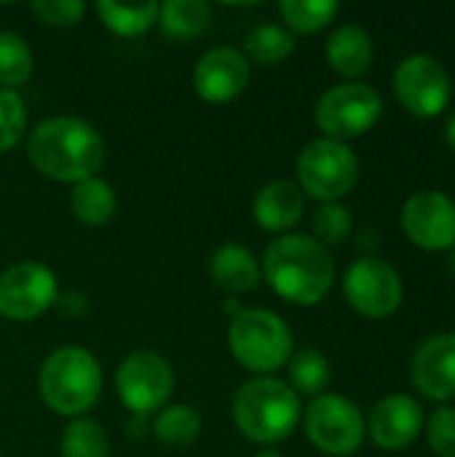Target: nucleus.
<instances>
[{
  "label": "nucleus",
  "instance_id": "obj_1",
  "mask_svg": "<svg viewBox=\"0 0 455 457\" xmlns=\"http://www.w3.org/2000/svg\"><path fill=\"white\" fill-rule=\"evenodd\" d=\"M107 155L102 134L83 118L56 115L40 120L27 137V158L54 182H83L97 177Z\"/></svg>",
  "mask_w": 455,
  "mask_h": 457
},
{
  "label": "nucleus",
  "instance_id": "obj_2",
  "mask_svg": "<svg viewBox=\"0 0 455 457\" xmlns=\"http://www.w3.org/2000/svg\"><path fill=\"white\" fill-rule=\"evenodd\" d=\"M263 278L292 305H316L333 289L335 262L311 236H279L263 254Z\"/></svg>",
  "mask_w": 455,
  "mask_h": 457
},
{
  "label": "nucleus",
  "instance_id": "obj_3",
  "mask_svg": "<svg viewBox=\"0 0 455 457\" xmlns=\"http://www.w3.org/2000/svg\"><path fill=\"white\" fill-rule=\"evenodd\" d=\"M300 415V396L276 378H252L233 396V423L257 445L284 442L298 428Z\"/></svg>",
  "mask_w": 455,
  "mask_h": 457
},
{
  "label": "nucleus",
  "instance_id": "obj_4",
  "mask_svg": "<svg viewBox=\"0 0 455 457\" xmlns=\"http://www.w3.org/2000/svg\"><path fill=\"white\" fill-rule=\"evenodd\" d=\"M38 394L43 404L62 418H83L102 394V367L86 348L54 351L38 372Z\"/></svg>",
  "mask_w": 455,
  "mask_h": 457
},
{
  "label": "nucleus",
  "instance_id": "obj_5",
  "mask_svg": "<svg viewBox=\"0 0 455 457\" xmlns=\"http://www.w3.org/2000/svg\"><path fill=\"white\" fill-rule=\"evenodd\" d=\"M228 348L233 359L255 372L268 375L282 370L292 356V332L282 316L265 308H241L231 316Z\"/></svg>",
  "mask_w": 455,
  "mask_h": 457
},
{
  "label": "nucleus",
  "instance_id": "obj_6",
  "mask_svg": "<svg viewBox=\"0 0 455 457\" xmlns=\"http://www.w3.org/2000/svg\"><path fill=\"white\" fill-rule=\"evenodd\" d=\"M359 182L357 153L338 139H314L298 155V187L322 201L335 204L354 190Z\"/></svg>",
  "mask_w": 455,
  "mask_h": 457
},
{
  "label": "nucleus",
  "instance_id": "obj_7",
  "mask_svg": "<svg viewBox=\"0 0 455 457\" xmlns=\"http://www.w3.org/2000/svg\"><path fill=\"white\" fill-rule=\"evenodd\" d=\"M303 428L308 442L333 457L354 455L365 436H367V423L359 412V407L338 394H322L316 396L303 415Z\"/></svg>",
  "mask_w": 455,
  "mask_h": 457
},
{
  "label": "nucleus",
  "instance_id": "obj_8",
  "mask_svg": "<svg viewBox=\"0 0 455 457\" xmlns=\"http://www.w3.org/2000/svg\"><path fill=\"white\" fill-rule=\"evenodd\" d=\"M383 112L381 94L367 83H341L324 91L314 107V120L327 139H357L367 134Z\"/></svg>",
  "mask_w": 455,
  "mask_h": 457
},
{
  "label": "nucleus",
  "instance_id": "obj_9",
  "mask_svg": "<svg viewBox=\"0 0 455 457\" xmlns=\"http://www.w3.org/2000/svg\"><path fill=\"white\" fill-rule=\"evenodd\" d=\"M115 391L123 407L137 418H150L161 412L174 391V370L172 364L153 353L137 351L129 353L115 372Z\"/></svg>",
  "mask_w": 455,
  "mask_h": 457
},
{
  "label": "nucleus",
  "instance_id": "obj_10",
  "mask_svg": "<svg viewBox=\"0 0 455 457\" xmlns=\"http://www.w3.org/2000/svg\"><path fill=\"white\" fill-rule=\"evenodd\" d=\"M349 305L367 319H389L400 311L405 287L400 273L381 257H359L343 278Z\"/></svg>",
  "mask_w": 455,
  "mask_h": 457
},
{
  "label": "nucleus",
  "instance_id": "obj_11",
  "mask_svg": "<svg viewBox=\"0 0 455 457\" xmlns=\"http://www.w3.org/2000/svg\"><path fill=\"white\" fill-rule=\"evenodd\" d=\"M392 83L400 104L418 118H437L453 94L448 70L429 54H413L402 59Z\"/></svg>",
  "mask_w": 455,
  "mask_h": 457
},
{
  "label": "nucleus",
  "instance_id": "obj_12",
  "mask_svg": "<svg viewBox=\"0 0 455 457\" xmlns=\"http://www.w3.org/2000/svg\"><path fill=\"white\" fill-rule=\"evenodd\" d=\"M59 297L56 276L40 262H16L0 273V316L8 321H32Z\"/></svg>",
  "mask_w": 455,
  "mask_h": 457
},
{
  "label": "nucleus",
  "instance_id": "obj_13",
  "mask_svg": "<svg viewBox=\"0 0 455 457\" xmlns=\"http://www.w3.org/2000/svg\"><path fill=\"white\" fill-rule=\"evenodd\" d=\"M402 230L418 249L442 252L455 246V201L440 190H424L402 206Z\"/></svg>",
  "mask_w": 455,
  "mask_h": 457
},
{
  "label": "nucleus",
  "instance_id": "obj_14",
  "mask_svg": "<svg viewBox=\"0 0 455 457\" xmlns=\"http://www.w3.org/2000/svg\"><path fill=\"white\" fill-rule=\"evenodd\" d=\"M252 70L244 51L233 46H217L206 51L193 70V88L209 104H225L241 96L249 86Z\"/></svg>",
  "mask_w": 455,
  "mask_h": 457
},
{
  "label": "nucleus",
  "instance_id": "obj_15",
  "mask_svg": "<svg viewBox=\"0 0 455 457\" xmlns=\"http://www.w3.org/2000/svg\"><path fill=\"white\" fill-rule=\"evenodd\" d=\"M410 378L421 396L432 402L455 399V332L432 335L416 348Z\"/></svg>",
  "mask_w": 455,
  "mask_h": 457
},
{
  "label": "nucleus",
  "instance_id": "obj_16",
  "mask_svg": "<svg viewBox=\"0 0 455 457\" xmlns=\"http://www.w3.org/2000/svg\"><path fill=\"white\" fill-rule=\"evenodd\" d=\"M421 426H424L421 404L408 394H392L373 407L367 420V434L381 450L397 453L418 439Z\"/></svg>",
  "mask_w": 455,
  "mask_h": 457
},
{
  "label": "nucleus",
  "instance_id": "obj_17",
  "mask_svg": "<svg viewBox=\"0 0 455 457\" xmlns=\"http://www.w3.org/2000/svg\"><path fill=\"white\" fill-rule=\"evenodd\" d=\"M306 212L303 190L290 179H274L263 185L252 201L255 222L268 233H287L292 230Z\"/></svg>",
  "mask_w": 455,
  "mask_h": 457
},
{
  "label": "nucleus",
  "instance_id": "obj_18",
  "mask_svg": "<svg viewBox=\"0 0 455 457\" xmlns=\"http://www.w3.org/2000/svg\"><path fill=\"white\" fill-rule=\"evenodd\" d=\"M327 64L346 80L365 75L373 64V37L359 24H341L330 32L324 46Z\"/></svg>",
  "mask_w": 455,
  "mask_h": 457
},
{
  "label": "nucleus",
  "instance_id": "obj_19",
  "mask_svg": "<svg viewBox=\"0 0 455 457\" xmlns=\"http://www.w3.org/2000/svg\"><path fill=\"white\" fill-rule=\"evenodd\" d=\"M209 276H212L215 287H220L228 295L252 292L263 281V270H260L257 257L241 244L220 246L209 260Z\"/></svg>",
  "mask_w": 455,
  "mask_h": 457
},
{
  "label": "nucleus",
  "instance_id": "obj_20",
  "mask_svg": "<svg viewBox=\"0 0 455 457\" xmlns=\"http://www.w3.org/2000/svg\"><path fill=\"white\" fill-rule=\"evenodd\" d=\"M70 209L75 214L78 222L88 225V228H102L107 225L115 212H118V195L115 187L99 177L83 179L78 185H72L70 193Z\"/></svg>",
  "mask_w": 455,
  "mask_h": 457
},
{
  "label": "nucleus",
  "instance_id": "obj_21",
  "mask_svg": "<svg viewBox=\"0 0 455 457\" xmlns=\"http://www.w3.org/2000/svg\"><path fill=\"white\" fill-rule=\"evenodd\" d=\"M212 21V8L204 0H166L158 5V24L172 40L198 37Z\"/></svg>",
  "mask_w": 455,
  "mask_h": 457
},
{
  "label": "nucleus",
  "instance_id": "obj_22",
  "mask_svg": "<svg viewBox=\"0 0 455 457\" xmlns=\"http://www.w3.org/2000/svg\"><path fill=\"white\" fill-rule=\"evenodd\" d=\"M153 436L172 450H188L201 436V415L188 404L164 407L161 412H156Z\"/></svg>",
  "mask_w": 455,
  "mask_h": 457
},
{
  "label": "nucleus",
  "instance_id": "obj_23",
  "mask_svg": "<svg viewBox=\"0 0 455 457\" xmlns=\"http://www.w3.org/2000/svg\"><path fill=\"white\" fill-rule=\"evenodd\" d=\"M99 21L121 35V37H137L145 35L156 21H158V3H139V5H123L115 0H102L97 3Z\"/></svg>",
  "mask_w": 455,
  "mask_h": 457
},
{
  "label": "nucleus",
  "instance_id": "obj_24",
  "mask_svg": "<svg viewBox=\"0 0 455 457\" xmlns=\"http://www.w3.org/2000/svg\"><path fill=\"white\" fill-rule=\"evenodd\" d=\"M244 56H249L257 64H279L287 56H292L295 51V37L290 29L279 27V24H257L247 32L244 37Z\"/></svg>",
  "mask_w": 455,
  "mask_h": 457
},
{
  "label": "nucleus",
  "instance_id": "obj_25",
  "mask_svg": "<svg viewBox=\"0 0 455 457\" xmlns=\"http://www.w3.org/2000/svg\"><path fill=\"white\" fill-rule=\"evenodd\" d=\"M290 388L300 396H322L330 383V361L316 348H303L290 356Z\"/></svg>",
  "mask_w": 455,
  "mask_h": 457
},
{
  "label": "nucleus",
  "instance_id": "obj_26",
  "mask_svg": "<svg viewBox=\"0 0 455 457\" xmlns=\"http://www.w3.org/2000/svg\"><path fill=\"white\" fill-rule=\"evenodd\" d=\"M341 5L335 0H282L279 13L284 24L300 35H314L324 29L335 16Z\"/></svg>",
  "mask_w": 455,
  "mask_h": 457
},
{
  "label": "nucleus",
  "instance_id": "obj_27",
  "mask_svg": "<svg viewBox=\"0 0 455 457\" xmlns=\"http://www.w3.org/2000/svg\"><path fill=\"white\" fill-rule=\"evenodd\" d=\"M35 56L27 40L16 32H0V88H13L29 80Z\"/></svg>",
  "mask_w": 455,
  "mask_h": 457
},
{
  "label": "nucleus",
  "instance_id": "obj_28",
  "mask_svg": "<svg viewBox=\"0 0 455 457\" xmlns=\"http://www.w3.org/2000/svg\"><path fill=\"white\" fill-rule=\"evenodd\" d=\"M62 457H110L105 428L91 418H75L62 434Z\"/></svg>",
  "mask_w": 455,
  "mask_h": 457
},
{
  "label": "nucleus",
  "instance_id": "obj_29",
  "mask_svg": "<svg viewBox=\"0 0 455 457\" xmlns=\"http://www.w3.org/2000/svg\"><path fill=\"white\" fill-rule=\"evenodd\" d=\"M27 131V107L13 88H0V153L13 150Z\"/></svg>",
  "mask_w": 455,
  "mask_h": 457
},
{
  "label": "nucleus",
  "instance_id": "obj_30",
  "mask_svg": "<svg viewBox=\"0 0 455 457\" xmlns=\"http://www.w3.org/2000/svg\"><path fill=\"white\" fill-rule=\"evenodd\" d=\"M311 228H314V236L311 238H316L322 246H327V244H343L351 236V212L341 201L322 204L316 209V214H314Z\"/></svg>",
  "mask_w": 455,
  "mask_h": 457
},
{
  "label": "nucleus",
  "instance_id": "obj_31",
  "mask_svg": "<svg viewBox=\"0 0 455 457\" xmlns=\"http://www.w3.org/2000/svg\"><path fill=\"white\" fill-rule=\"evenodd\" d=\"M32 13L48 27H75L83 19L86 5L80 0H35Z\"/></svg>",
  "mask_w": 455,
  "mask_h": 457
},
{
  "label": "nucleus",
  "instance_id": "obj_32",
  "mask_svg": "<svg viewBox=\"0 0 455 457\" xmlns=\"http://www.w3.org/2000/svg\"><path fill=\"white\" fill-rule=\"evenodd\" d=\"M429 447L437 457H455V410L453 407H440L429 418L426 426Z\"/></svg>",
  "mask_w": 455,
  "mask_h": 457
},
{
  "label": "nucleus",
  "instance_id": "obj_33",
  "mask_svg": "<svg viewBox=\"0 0 455 457\" xmlns=\"http://www.w3.org/2000/svg\"><path fill=\"white\" fill-rule=\"evenodd\" d=\"M54 305L59 308L62 316H70V319H80V316L88 311V300H86V295H80V292H64V295L56 297Z\"/></svg>",
  "mask_w": 455,
  "mask_h": 457
},
{
  "label": "nucleus",
  "instance_id": "obj_34",
  "mask_svg": "<svg viewBox=\"0 0 455 457\" xmlns=\"http://www.w3.org/2000/svg\"><path fill=\"white\" fill-rule=\"evenodd\" d=\"M445 142H448V147L455 153V112L448 118V123H445Z\"/></svg>",
  "mask_w": 455,
  "mask_h": 457
},
{
  "label": "nucleus",
  "instance_id": "obj_35",
  "mask_svg": "<svg viewBox=\"0 0 455 457\" xmlns=\"http://www.w3.org/2000/svg\"><path fill=\"white\" fill-rule=\"evenodd\" d=\"M448 273L455 278V249L451 252V257H448Z\"/></svg>",
  "mask_w": 455,
  "mask_h": 457
},
{
  "label": "nucleus",
  "instance_id": "obj_36",
  "mask_svg": "<svg viewBox=\"0 0 455 457\" xmlns=\"http://www.w3.org/2000/svg\"><path fill=\"white\" fill-rule=\"evenodd\" d=\"M255 457H284L282 453H276V450H263V453H257Z\"/></svg>",
  "mask_w": 455,
  "mask_h": 457
}]
</instances>
